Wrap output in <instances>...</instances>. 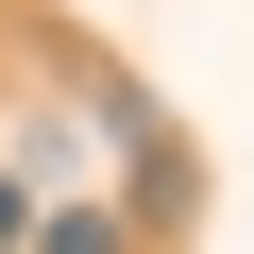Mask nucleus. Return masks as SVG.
<instances>
[{
  "label": "nucleus",
  "instance_id": "2",
  "mask_svg": "<svg viewBox=\"0 0 254 254\" xmlns=\"http://www.w3.org/2000/svg\"><path fill=\"white\" fill-rule=\"evenodd\" d=\"M17 237H34V203H17V187H0V254H17Z\"/></svg>",
  "mask_w": 254,
  "mask_h": 254
},
{
  "label": "nucleus",
  "instance_id": "1",
  "mask_svg": "<svg viewBox=\"0 0 254 254\" xmlns=\"http://www.w3.org/2000/svg\"><path fill=\"white\" fill-rule=\"evenodd\" d=\"M34 254H119V220H102V203H51V220H34Z\"/></svg>",
  "mask_w": 254,
  "mask_h": 254
}]
</instances>
